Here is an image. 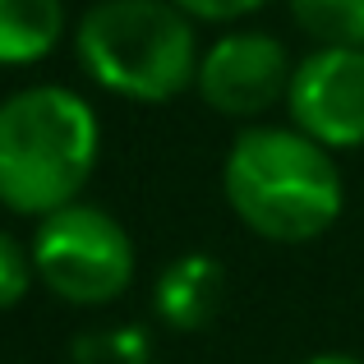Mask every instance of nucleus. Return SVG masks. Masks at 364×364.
<instances>
[{"label":"nucleus","mask_w":364,"mask_h":364,"mask_svg":"<svg viewBox=\"0 0 364 364\" xmlns=\"http://www.w3.org/2000/svg\"><path fill=\"white\" fill-rule=\"evenodd\" d=\"M226 203L249 231L282 245L323 235L341 217V166L295 124H249L222 166Z\"/></svg>","instance_id":"obj_1"},{"label":"nucleus","mask_w":364,"mask_h":364,"mask_svg":"<svg viewBox=\"0 0 364 364\" xmlns=\"http://www.w3.org/2000/svg\"><path fill=\"white\" fill-rule=\"evenodd\" d=\"M97 152V111L74 88L33 83L0 97V203L9 213L51 217L79 203Z\"/></svg>","instance_id":"obj_2"},{"label":"nucleus","mask_w":364,"mask_h":364,"mask_svg":"<svg viewBox=\"0 0 364 364\" xmlns=\"http://www.w3.org/2000/svg\"><path fill=\"white\" fill-rule=\"evenodd\" d=\"M92 83L129 102H171L198 83L194 18L171 0H92L74 28Z\"/></svg>","instance_id":"obj_3"},{"label":"nucleus","mask_w":364,"mask_h":364,"mask_svg":"<svg viewBox=\"0 0 364 364\" xmlns=\"http://www.w3.org/2000/svg\"><path fill=\"white\" fill-rule=\"evenodd\" d=\"M28 249L42 286L70 304H111L134 282L129 231L97 203H70L42 217Z\"/></svg>","instance_id":"obj_4"},{"label":"nucleus","mask_w":364,"mask_h":364,"mask_svg":"<svg viewBox=\"0 0 364 364\" xmlns=\"http://www.w3.org/2000/svg\"><path fill=\"white\" fill-rule=\"evenodd\" d=\"M295 129L323 148L364 143V46H314L291 74L286 92Z\"/></svg>","instance_id":"obj_5"},{"label":"nucleus","mask_w":364,"mask_h":364,"mask_svg":"<svg viewBox=\"0 0 364 364\" xmlns=\"http://www.w3.org/2000/svg\"><path fill=\"white\" fill-rule=\"evenodd\" d=\"M291 51L272 33H226L198 60V97L222 116H263L291 92Z\"/></svg>","instance_id":"obj_6"},{"label":"nucleus","mask_w":364,"mask_h":364,"mask_svg":"<svg viewBox=\"0 0 364 364\" xmlns=\"http://www.w3.org/2000/svg\"><path fill=\"white\" fill-rule=\"evenodd\" d=\"M222 291H226V272L213 254H180L157 272L152 300H157V314L171 328L194 332L217 314Z\"/></svg>","instance_id":"obj_7"},{"label":"nucleus","mask_w":364,"mask_h":364,"mask_svg":"<svg viewBox=\"0 0 364 364\" xmlns=\"http://www.w3.org/2000/svg\"><path fill=\"white\" fill-rule=\"evenodd\" d=\"M65 37V0H0V65H33Z\"/></svg>","instance_id":"obj_8"},{"label":"nucleus","mask_w":364,"mask_h":364,"mask_svg":"<svg viewBox=\"0 0 364 364\" xmlns=\"http://www.w3.org/2000/svg\"><path fill=\"white\" fill-rule=\"evenodd\" d=\"M291 18L323 46H364V0H286Z\"/></svg>","instance_id":"obj_9"},{"label":"nucleus","mask_w":364,"mask_h":364,"mask_svg":"<svg viewBox=\"0 0 364 364\" xmlns=\"http://www.w3.org/2000/svg\"><path fill=\"white\" fill-rule=\"evenodd\" d=\"M33 249H23L9 231H0V309H14L33 291Z\"/></svg>","instance_id":"obj_10"},{"label":"nucleus","mask_w":364,"mask_h":364,"mask_svg":"<svg viewBox=\"0 0 364 364\" xmlns=\"http://www.w3.org/2000/svg\"><path fill=\"white\" fill-rule=\"evenodd\" d=\"M171 5H180L189 18H208V23H226V18H245L254 14L263 0H171Z\"/></svg>","instance_id":"obj_11"},{"label":"nucleus","mask_w":364,"mask_h":364,"mask_svg":"<svg viewBox=\"0 0 364 364\" xmlns=\"http://www.w3.org/2000/svg\"><path fill=\"white\" fill-rule=\"evenodd\" d=\"M304 364H364L355 355H337V350H328V355H314V360H304Z\"/></svg>","instance_id":"obj_12"}]
</instances>
